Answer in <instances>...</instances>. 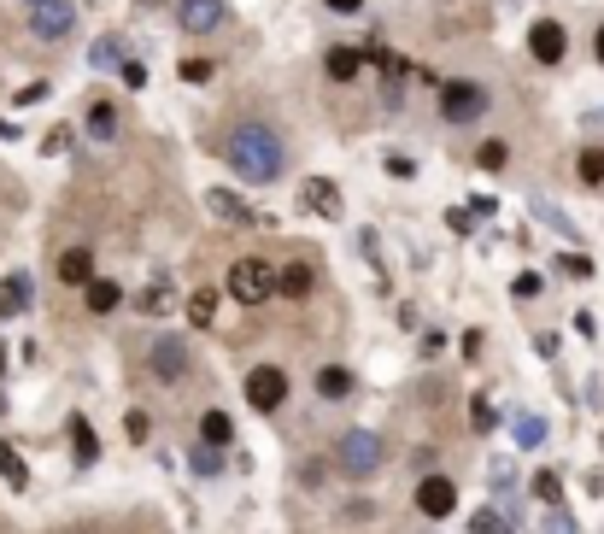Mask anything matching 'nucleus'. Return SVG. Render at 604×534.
Returning a JSON list of instances; mask_svg holds the SVG:
<instances>
[{
  "instance_id": "1",
  "label": "nucleus",
  "mask_w": 604,
  "mask_h": 534,
  "mask_svg": "<svg viewBox=\"0 0 604 534\" xmlns=\"http://www.w3.org/2000/svg\"><path fill=\"white\" fill-rule=\"evenodd\" d=\"M229 165L241 170V183H276L282 165H288V147H282L276 124H241L229 136Z\"/></svg>"
},
{
  "instance_id": "31",
  "label": "nucleus",
  "mask_w": 604,
  "mask_h": 534,
  "mask_svg": "<svg viewBox=\"0 0 604 534\" xmlns=\"http://www.w3.org/2000/svg\"><path fill=\"white\" fill-rule=\"evenodd\" d=\"M282 294H311V270L306 265H288V270H282Z\"/></svg>"
},
{
  "instance_id": "12",
  "label": "nucleus",
  "mask_w": 604,
  "mask_h": 534,
  "mask_svg": "<svg viewBox=\"0 0 604 534\" xmlns=\"http://www.w3.org/2000/svg\"><path fill=\"white\" fill-rule=\"evenodd\" d=\"M206 211L217 224H258V211L235 194V188H206Z\"/></svg>"
},
{
  "instance_id": "25",
  "label": "nucleus",
  "mask_w": 604,
  "mask_h": 534,
  "mask_svg": "<svg viewBox=\"0 0 604 534\" xmlns=\"http://www.w3.org/2000/svg\"><path fill=\"white\" fill-rule=\"evenodd\" d=\"M118 300H124V294H118V282H88V311H112L118 306Z\"/></svg>"
},
{
  "instance_id": "3",
  "label": "nucleus",
  "mask_w": 604,
  "mask_h": 534,
  "mask_svg": "<svg viewBox=\"0 0 604 534\" xmlns=\"http://www.w3.org/2000/svg\"><path fill=\"white\" fill-rule=\"evenodd\" d=\"M229 294H235L241 306H265L270 294H282V270L270 265V259H235V265H229Z\"/></svg>"
},
{
  "instance_id": "10",
  "label": "nucleus",
  "mask_w": 604,
  "mask_h": 534,
  "mask_svg": "<svg viewBox=\"0 0 604 534\" xmlns=\"http://www.w3.org/2000/svg\"><path fill=\"white\" fill-rule=\"evenodd\" d=\"M452 505H458V488H452L446 476H422L417 481V511L422 517H452Z\"/></svg>"
},
{
  "instance_id": "42",
  "label": "nucleus",
  "mask_w": 604,
  "mask_h": 534,
  "mask_svg": "<svg viewBox=\"0 0 604 534\" xmlns=\"http://www.w3.org/2000/svg\"><path fill=\"white\" fill-rule=\"evenodd\" d=\"M0 136H6V141H12V136H18V124H6V118H0Z\"/></svg>"
},
{
  "instance_id": "18",
  "label": "nucleus",
  "mask_w": 604,
  "mask_h": 534,
  "mask_svg": "<svg viewBox=\"0 0 604 534\" xmlns=\"http://www.w3.org/2000/svg\"><path fill=\"white\" fill-rule=\"evenodd\" d=\"M229 435H235L229 411H206V417H200V440H206V447H217V452H224V447H229Z\"/></svg>"
},
{
  "instance_id": "2",
  "label": "nucleus",
  "mask_w": 604,
  "mask_h": 534,
  "mask_svg": "<svg viewBox=\"0 0 604 534\" xmlns=\"http://www.w3.org/2000/svg\"><path fill=\"white\" fill-rule=\"evenodd\" d=\"M381 458H388V440L376 435V429H347V435L335 440V470L352 481H364L381 470Z\"/></svg>"
},
{
  "instance_id": "46",
  "label": "nucleus",
  "mask_w": 604,
  "mask_h": 534,
  "mask_svg": "<svg viewBox=\"0 0 604 534\" xmlns=\"http://www.w3.org/2000/svg\"><path fill=\"white\" fill-rule=\"evenodd\" d=\"M70 534H83V529H70Z\"/></svg>"
},
{
  "instance_id": "29",
  "label": "nucleus",
  "mask_w": 604,
  "mask_h": 534,
  "mask_svg": "<svg viewBox=\"0 0 604 534\" xmlns=\"http://www.w3.org/2000/svg\"><path fill=\"white\" fill-rule=\"evenodd\" d=\"M535 211H540V224H546V229H558V235H569V241H581V229H575V224H569V218H563V211H558V206H546V200H540V206H535Z\"/></svg>"
},
{
  "instance_id": "7",
  "label": "nucleus",
  "mask_w": 604,
  "mask_h": 534,
  "mask_svg": "<svg viewBox=\"0 0 604 534\" xmlns=\"http://www.w3.org/2000/svg\"><path fill=\"white\" fill-rule=\"evenodd\" d=\"M147 370H153L159 382H183V376H188V341L159 335L153 347H147Z\"/></svg>"
},
{
  "instance_id": "30",
  "label": "nucleus",
  "mask_w": 604,
  "mask_h": 534,
  "mask_svg": "<svg viewBox=\"0 0 604 534\" xmlns=\"http://www.w3.org/2000/svg\"><path fill=\"white\" fill-rule=\"evenodd\" d=\"M581 183L587 188L604 183V147H587V153H581Z\"/></svg>"
},
{
  "instance_id": "14",
  "label": "nucleus",
  "mask_w": 604,
  "mask_h": 534,
  "mask_svg": "<svg viewBox=\"0 0 604 534\" xmlns=\"http://www.w3.org/2000/svg\"><path fill=\"white\" fill-rule=\"evenodd\" d=\"M299 200H306L317 218H340V188L335 183H323V177H311L306 188H299Z\"/></svg>"
},
{
  "instance_id": "22",
  "label": "nucleus",
  "mask_w": 604,
  "mask_h": 534,
  "mask_svg": "<svg viewBox=\"0 0 604 534\" xmlns=\"http://www.w3.org/2000/svg\"><path fill=\"white\" fill-rule=\"evenodd\" d=\"M317 394H323V399H347L352 394V376L340 365H323V370H317Z\"/></svg>"
},
{
  "instance_id": "19",
  "label": "nucleus",
  "mask_w": 604,
  "mask_h": 534,
  "mask_svg": "<svg viewBox=\"0 0 604 534\" xmlns=\"http://www.w3.org/2000/svg\"><path fill=\"white\" fill-rule=\"evenodd\" d=\"M29 306V276H6L0 282V317H18Z\"/></svg>"
},
{
  "instance_id": "21",
  "label": "nucleus",
  "mask_w": 604,
  "mask_h": 534,
  "mask_svg": "<svg viewBox=\"0 0 604 534\" xmlns=\"http://www.w3.org/2000/svg\"><path fill=\"white\" fill-rule=\"evenodd\" d=\"M70 447H77V464H94L100 458V440L88 429V417H70Z\"/></svg>"
},
{
  "instance_id": "6",
  "label": "nucleus",
  "mask_w": 604,
  "mask_h": 534,
  "mask_svg": "<svg viewBox=\"0 0 604 534\" xmlns=\"http://www.w3.org/2000/svg\"><path fill=\"white\" fill-rule=\"evenodd\" d=\"M364 59L376 65V77H381V100H388V106H399V94H405V77H411V65L394 53V47H381V42H370V47H364Z\"/></svg>"
},
{
  "instance_id": "15",
  "label": "nucleus",
  "mask_w": 604,
  "mask_h": 534,
  "mask_svg": "<svg viewBox=\"0 0 604 534\" xmlns=\"http://www.w3.org/2000/svg\"><path fill=\"white\" fill-rule=\"evenodd\" d=\"M135 311H141V317H165V311H170V276H165V270L135 294Z\"/></svg>"
},
{
  "instance_id": "20",
  "label": "nucleus",
  "mask_w": 604,
  "mask_h": 534,
  "mask_svg": "<svg viewBox=\"0 0 604 534\" xmlns=\"http://www.w3.org/2000/svg\"><path fill=\"white\" fill-rule=\"evenodd\" d=\"M88 65L94 70H124V42H118V36H100V42L88 47Z\"/></svg>"
},
{
  "instance_id": "17",
  "label": "nucleus",
  "mask_w": 604,
  "mask_h": 534,
  "mask_svg": "<svg viewBox=\"0 0 604 534\" xmlns=\"http://www.w3.org/2000/svg\"><path fill=\"white\" fill-rule=\"evenodd\" d=\"M59 282H94V253H88V247H70V253L59 259Z\"/></svg>"
},
{
  "instance_id": "35",
  "label": "nucleus",
  "mask_w": 604,
  "mask_h": 534,
  "mask_svg": "<svg viewBox=\"0 0 604 534\" xmlns=\"http://www.w3.org/2000/svg\"><path fill=\"white\" fill-rule=\"evenodd\" d=\"M183 83H211V65L206 59H183Z\"/></svg>"
},
{
  "instance_id": "37",
  "label": "nucleus",
  "mask_w": 604,
  "mask_h": 534,
  "mask_svg": "<svg viewBox=\"0 0 604 534\" xmlns=\"http://www.w3.org/2000/svg\"><path fill=\"white\" fill-rule=\"evenodd\" d=\"M505 141H487V147H481V165H487V170H499V165H505Z\"/></svg>"
},
{
  "instance_id": "24",
  "label": "nucleus",
  "mask_w": 604,
  "mask_h": 534,
  "mask_svg": "<svg viewBox=\"0 0 604 534\" xmlns=\"http://www.w3.org/2000/svg\"><path fill=\"white\" fill-rule=\"evenodd\" d=\"M469 534H517V522H510L505 511H476V522H469Z\"/></svg>"
},
{
  "instance_id": "40",
  "label": "nucleus",
  "mask_w": 604,
  "mask_h": 534,
  "mask_svg": "<svg viewBox=\"0 0 604 534\" xmlns=\"http://www.w3.org/2000/svg\"><path fill=\"white\" fill-rule=\"evenodd\" d=\"M364 0H329V12H358Z\"/></svg>"
},
{
  "instance_id": "16",
  "label": "nucleus",
  "mask_w": 604,
  "mask_h": 534,
  "mask_svg": "<svg viewBox=\"0 0 604 534\" xmlns=\"http://www.w3.org/2000/svg\"><path fill=\"white\" fill-rule=\"evenodd\" d=\"M358 65H364V53H358V47H329V59H323V70L335 77V83H352V77H358Z\"/></svg>"
},
{
  "instance_id": "39",
  "label": "nucleus",
  "mask_w": 604,
  "mask_h": 534,
  "mask_svg": "<svg viewBox=\"0 0 604 534\" xmlns=\"http://www.w3.org/2000/svg\"><path fill=\"white\" fill-rule=\"evenodd\" d=\"M510 294H517V300H535L540 294V276H517V282H510Z\"/></svg>"
},
{
  "instance_id": "4",
  "label": "nucleus",
  "mask_w": 604,
  "mask_h": 534,
  "mask_svg": "<svg viewBox=\"0 0 604 534\" xmlns=\"http://www.w3.org/2000/svg\"><path fill=\"white\" fill-rule=\"evenodd\" d=\"M487 112V88L481 83H440V124H481Z\"/></svg>"
},
{
  "instance_id": "34",
  "label": "nucleus",
  "mask_w": 604,
  "mask_h": 534,
  "mask_svg": "<svg viewBox=\"0 0 604 534\" xmlns=\"http://www.w3.org/2000/svg\"><path fill=\"white\" fill-rule=\"evenodd\" d=\"M469 423H476V435H487L493 423H499V411H493L487 399H476V406H469Z\"/></svg>"
},
{
  "instance_id": "23",
  "label": "nucleus",
  "mask_w": 604,
  "mask_h": 534,
  "mask_svg": "<svg viewBox=\"0 0 604 534\" xmlns=\"http://www.w3.org/2000/svg\"><path fill=\"white\" fill-rule=\"evenodd\" d=\"M510 435H517V447H540V440H546V417H510Z\"/></svg>"
},
{
  "instance_id": "26",
  "label": "nucleus",
  "mask_w": 604,
  "mask_h": 534,
  "mask_svg": "<svg viewBox=\"0 0 604 534\" xmlns=\"http://www.w3.org/2000/svg\"><path fill=\"white\" fill-rule=\"evenodd\" d=\"M188 317H194V324H211V317H217V294H211V288H194V294H188Z\"/></svg>"
},
{
  "instance_id": "33",
  "label": "nucleus",
  "mask_w": 604,
  "mask_h": 534,
  "mask_svg": "<svg viewBox=\"0 0 604 534\" xmlns=\"http://www.w3.org/2000/svg\"><path fill=\"white\" fill-rule=\"evenodd\" d=\"M558 270H563V276H592V259L587 253H563Z\"/></svg>"
},
{
  "instance_id": "36",
  "label": "nucleus",
  "mask_w": 604,
  "mask_h": 534,
  "mask_svg": "<svg viewBox=\"0 0 604 534\" xmlns=\"http://www.w3.org/2000/svg\"><path fill=\"white\" fill-rule=\"evenodd\" d=\"M546 534H575V517H569V511H558V505H551V517H546Z\"/></svg>"
},
{
  "instance_id": "27",
  "label": "nucleus",
  "mask_w": 604,
  "mask_h": 534,
  "mask_svg": "<svg viewBox=\"0 0 604 534\" xmlns=\"http://www.w3.org/2000/svg\"><path fill=\"white\" fill-rule=\"evenodd\" d=\"M188 464H194V476H217V470H224V452H217V447H194V452H188Z\"/></svg>"
},
{
  "instance_id": "41",
  "label": "nucleus",
  "mask_w": 604,
  "mask_h": 534,
  "mask_svg": "<svg viewBox=\"0 0 604 534\" xmlns=\"http://www.w3.org/2000/svg\"><path fill=\"white\" fill-rule=\"evenodd\" d=\"M592 53H599V65H604V24H599V36H592Z\"/></svg>"
},
{
  "instance_id": "43",
  "label": "nucleus",
  "mask_w": 604,
  "mask_h": 534,
  "mask_svg": "<svg viewBox=\"0 0 604 534\" xmlns=\"http://www.w3.org/2000/svg\"><path fill=\"white\" fill-rule=\"evenodd\" d=\"M135 6H165V0H135Z\"/></svg>"
},
{
  "instance_id": "45",
  "label": "nucleus",
  "mask_w": 604,
  "mask_h": 534,
  "mask_svg": "<svg viewBox=\"0 0 604 534\" xmlns=\"http://www.w3.org/2000/svg\"><path fill=\"white\" fill-rule=\"evenodd\" d=\"M0 411H6V399H0Z\"/></svg>"
},
{
  "instance_id": "9",
  "label": "nucleus",
  "mask_w": 604,
  "mask_h": 534,
  "mask_svg": "<svg viewBox=\"0 0 604 534\" xmlns=\"http://www.w3.org/2000/svg\"><path fill=\"white\" fill-rule=\"evenodd\" d=\"M528 53H535L540 65H558V59L569 53V36H563L558 18H540V24L528 29Z\"/></svg>"
},
{
  "instance_id": "13",
  "label": "nucleus",
  "mask_w": 604,
  "mask_h": 534,
  "mask_svg": "<svg viewBox=\"0 0 604 534\" xmlns=\"http://www.w3.org/2000/svg\"><path fill=\"white\" fill-rule=\"evenodd\" d=\"M83 129H88V141H118V129H124V112H118L112 100H88Z\"/></svg>"
},
{
  "instance_id": "11",
  "label": "nucleus",
  "mask_w": 604,
  "mask_h": 534,
  "mask_svg": "<svg viewBox=\"0 0 604 534\" xmlns=\"http://www.w3.org/2000/svg\"><path fill=\"white\" fill-rule=\"evenodd\" d=\"M176 18H183V29L206 36V29H224V24H229V6H224V0H183V6H176Z\"/></svg>"
},
{
  "instance_id": "8",
  "label": "nucleus",
  "mask_w": 604,
  "mask_h": 534,
  "mask_svg": "<svg viewBox=\"0 0 604 534\" xmlns=\"http://www.w3.org/2000/svg\"><path fill=\"white\" fill-rule=\"evenodd\" d=\"M70 24H77V6H70V0H47V6L29 12V29H36L42 42H65Z\"/></svg>"
},
{
  "instance_id": "38",
  "label": "nucleus",
  "mask_w": 604,
  "mask_h": 534,
  "mask_svg": "<svg viewBox=\"0 0 604 534\" xmlns=\"http://www.w3.org/2000/svg\"><path fill=\"white\" fill-rule=\"evenodd\" d=\"M129 88H147V65H135V59H124V70H118Z\"/></svg>"
},
{
  "instance_id": "28",
  "label": "nucleus",
  "mask_w": 604,
  "mask_h": 534,
  "mask_svg": "<svg viewBox=\"0 0 604 534\" xmlns=\"http://www.w3.org/2000/svg\"><path fill=\"white\" fill-rule=\"evenodd\" d=\"M0 476L12 481V488H29V470H24V458H18L12 447H0Z\"/></svg>"
},
{
  "instance_id": "32",
  "label": "nucleus",
  "mask_w": 604,
  "mask_h": 534,
  "mask_svg": "<svg viewBox=\"0 0 604 534\" xmlns=\"http://www.w3.org/2000/svg\"><path fill=\"white\" fill-rule=\"evenodd\" d=\"M535 499H540V505H558V499H563V481L551 476V470H540V476H535Z\"/></svg>"
},
{
  "instance_id": "44",
  "label": "nucleus",
  "mask_w": 604,
  "mask_h": 534,
  "mask_svg": "<svg viewBox=\"0 0 604 534\" xmlns=\"http://www.w3.org/2000/svg\"><path fill=\"white\" fill-rule=\"evenodd\" d=\"M36 6H47V0H29V12H36Z\"/></svg>"
},
{
  "instance_id": "5",
  "label": "nucleus",
  "mask_w": 604,
  "mask_h": 534,
  "mask_svg": "<svg viewBox=\"0 0 604 534\" xmlns=\"http://www.w3.org/2000/svg\"><path fill=\"white\" fill-rule=\"evenodd\" d=\"M247 406H258V411L288 406V370L282 365H253L247 370Z\"/></svg>"
}]
</instances>
